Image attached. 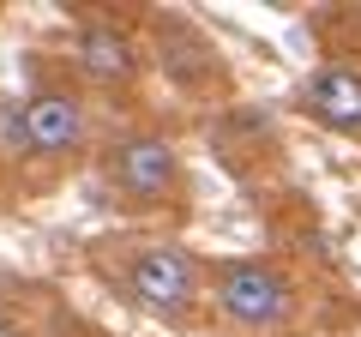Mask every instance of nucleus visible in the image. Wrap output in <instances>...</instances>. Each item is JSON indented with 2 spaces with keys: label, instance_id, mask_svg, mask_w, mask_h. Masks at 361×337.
Returning a JSON list of instances; mask_svg holds the SVG:
<instances>
[{
  "label": "nucleus",
  "instance_id": "423d86ee",
  "mask_svg": "<svg viewBox=\"0 0 361 337\" xmlns=\"http://www.w3.org/2000/svg\"><path fill=\"white\" fill-rule=\"evenodd\" d=\"M78 66H85L97 85H127V78L139 73V54H133V42L121 37V30L90 25L85 37H78Z\"/></svg>",
  "mask_w": 361,
  "mask_h": 337
},
{
  "label": "nucleus",
  "instance_id": "39448f33",
  "mask_svg": "<svg viewBox=\"0 0 361 337\" xmlns=\"http://www.w3.org/2000/svg\"><path fill=\"white\" fill-rule=\"evenodd\" d=\"M18 127H25V145L42 157H61L85 139V115L66 91H37L25 109H18Z\"/></svg>",
  "mask_w": 361,
  "mask_h": 337
},
{
  "label": "nucleus",
  "instance_id": "f03ea898",
  "mask_svg": "<svg viewBox=\"0 0 361 337\" xmlns=\"http://www.w3.org/2000/svg\"><path fill=\"white\" fill-rule=\"evenodd\" d=\"M133 295H139V307L163 313V319H180L199 295L193 259L180 247H145L139 259H133Z\"/></svg>",
  "mask_w": 361,
  "mask_h": 337
},
{
  "label": "nucleus",
  "instance_id": "20e7f679",
  "mask_svg": "<svg viewBox=\"0 0 361 337\" xmlns=\"http://www.w3.org/2000/svg\"><path fill=\"white\" fill-rule=\"evenodd\" d=\"M301 109H307L313 121H325L331 133L361 139V73H349V66H319V73L301 85Z\"/></svg>",
  "mask_w": 361,
  "mask_h": 337
},
{
  "label": "nucleus",
  "instance_id": "f257e3e1",
  "mask_svg": "<svg viewBox=\"0 0 361 337\" xmlns=\"http://www.w3.org/2000/svg\"><path fill=\"white\" fill-rule=\"evenodd\" d=\"M180 163H175V145L169 139H121L115 151H109V181H115V193L127 199V205H157V199H169V187H175Z\"/></svg>",
  "mask_w": 361,
  "mask_h": 337
},
{
  "label": "nucleus",
  "instance_id": "7ed1b4c3",
  "mask_svg": "<svg viewBox=\"0 0 361 337\" xmlns=\"http://www.w3.org/2000/svg\"><path fill=\"white\" fill-rule=\"evenodd\" d=\"M217 307L235 325H277V319H289V283L271 265H223Z\"/></svg>",
  "mask_w": 361,
  "mask_h": 337
}]
</instances>
